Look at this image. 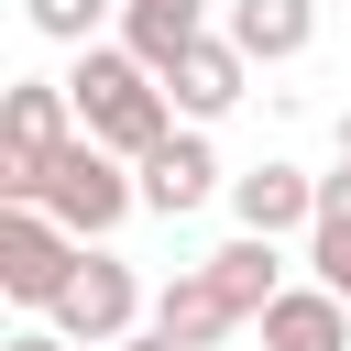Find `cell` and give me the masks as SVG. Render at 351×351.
I'll use <instances>...</instances> for the list:
<instances>
[{
    "label": "cell",
    "instance_id": "cell-1",
    "mask_svg": "<svg viewBox=\"0 0 351 351\" xmlns=\"http://www.w3.org/2000/svg\"><path fill=\"white\" fill-rule=\"evenodd\" d=\"M66 99H77V132L99 143V154H121V165H154L186 121H176V99H165V77L132 55V44H88L77 66H66Z\"/></svg>",
    "mask_w": 351,
    "mask_h": 351
},
{
    "label": "cell",
    "instance_id": "cell-2",
    "mask_svg": "<svg viewBox=\"0 0 351 351\" xmlns=\"http://www.w3.org/2000/svg\"><path fill=\"white\" fill-rule=\"evenodd\" d=\"M33 208H44L55 230H77V241L99 252V241H110V230H121V219L143 208V176H132L121 154H99V143L77 132V143H66L55 165H44V186H33Z\"/></svg>",
    "mask_w": 351,
    "mask_h": 351
},
{
    "label": "cell",
    "instance_id": "cell-3",
    "mask_svg": "<svg viewBox=\"0 0 351 351\" xmlns=\"http://www.w3.org/2000/svg\"><path fill=\"white\" fill-rule=\"evenodd\" d=\"M66 143H77L66 77H11V88H0V208H33L44 165H55Z\"/></svg>",
    "mask_w": 351,
    "mask_h": 351
},
{
    "label": "cell",
    "instance_id": "cell-4",
    "mask_svg": "<svg viewBox=\"0 0 351 351\" xmlns=\"http://www.w3.org/2000/svg\"><path fill=\"white\" fill-rule=\"evenodd\" d=\"M77 263H88V241L77 230H55L44 208H0V296L11 307H66V285H77Z\"/></svg>",
    "mask_w": 351,
    "mask_h": 351
},
{
    "label": "cell",
    "instance_id": "cell-5",
    "mask_svg": "<svg viewBox=\"0 0 351 351\" xmlns=\"http://www.w3.org/2000/svg\"><path fill=\"white\" fill-rule=\"evenodd\" d=\"M143 318H154L143 274H132L121 252H88V263H77V285H66V307H55L44 329H55V340H88V351H121Z\"/></svg>",
    "mask_w": 351,
    "mask_h": 351
},
{
    "label": "cell",
    "instance_id": "cell-6",
    "mask_svg": "<svg viewBox=\"0 0 351 351\" xmlns=\"http://www.w3.org/2000/svg\"><path fill=\"white\" fill-rule=\"evenodd\" d=\"M230 219L252 230V241H285V230H318V176L307 165H252V176H230Z\"/></svg>",
    "mask_w": 351,
    "mask_h": 351
},
{
    "label": "cell",
    "instance_id": "cell-7",
    "mask_svg": "<svg viewBox=\"0 0 351 351\" xmlns=\"http://www.w3.org/2000/svg\"><path fill=\"white\" fill-rule=\"evenodd\" d=\"M241 88H252V55H241L230 33H208V44H186V66L165 77V99H176V121H186V132H208L219 110H241Z\"/></svg>",
    "mask_w": 351,
    "mask_h": 351
},
{
    "label": "cell",
    "instance_id": "cell-8",
    "mask_svg": "<svg viewBox=\"0 0 351 351\" xmlns=\"http://www.w3.org/2000/svg\"><path fill=\"white\" fill-rule=\"evenodd\" d=\"M143 176V208L154 219H186V208H208V197H230V176H219V154H208V132H176L154 165H132Z\"/></svg>",
    "mask_w": 351,
    "mask_h": 351
},
{
    "label": "cell",
    "instance_id": "cell-9",
    "mask_svg": "<svg viewBox=\"0 0 351 351\" xmlns=\"http://www.w3.org/2000/svg\"><path fill=\"white\" fill-rule=\"evenodd\" d=\"M219 0H121V44L154 66V77H176L186 66V44H208L219 22H208Z\"/></svg>",
    "mask_w": 351,
    "mask_h": 351
},
{
    "label": "cell",
    "instance_id": "cell-10",
    "mask_svg": "<svg viewBox=\"0 0 351 351\" xmlns=\"http://www.w3.org/2000/svg\"><path fill=\"white\" fill-rule=\"evenodd\" d=\"M197 274L219 285V307H230L241 329H263V307L285 296V263H274V241H252V230H230V241H219V252H208Z\"/></svg>",
    "mask_w": 351,
    "mask_h": 351
},
{
    "label": "cell",
    "instance_id": "cell-11",
    "mask_svg": "<svg viewBox=\"0 0 351 351\" xmlns=\"http://www.w3.org/2000/svg\"><path fill=\"white\" fill-rule=\"evenodd\" d=\"M252 66H296L307 44H318V0H230V22H219Z\"/></svg>",
    "mask_w": 351,
    "mask_h": 351
},
{
    "label": "cell",
    "instance_id": "cell-12",
    "mask_svg": "<svg viewBox=\"0 0 351 351\" xmlns=\"http://www.w3.org/2000/svg\"><path fill=\"white\" fill-rule=\"evenodd\" d=\"M154 329H165L176 351H219V340H230L241 318H230V307H219V285H208V274L186 263V274H165V285H154Z\"/></svg>",
    "mask_w": 351,
    "mask_h": 351
},
{
    "label": "cell",
    "instance_id": "cell-13",
    "mask_svg": "<svg viewBox=\"0 0 351 351\" xmlns=\"http://www.w3.org/2000/svg\"><path fill=\"white\" fill-rule=\"evenodd\" d=\"M263 351H351V307L329 285H285L263 307Z\"/></svg>",
    "mask_w": 351,
    "mask_h": 351
},
{
    "label": "cell",
    "instance_id": "cell-14",
    "mask_svg": "<svg viewBox=\"0 0 351 351\" xmlns=\"http://www.w3.org/2000/svg\"><path fill=\"white\" fill-rule=\"evenodd\" d=\"M22 22H33L44 44H66V55H88L99 22H121V0H22Z\"/></svg>",
    "mask_w": 351,
    "mask_h": 351
},
{
    "label": "cell",
    "instance_id": "cell-15",
    "mask_svg": "<svg viewBox=\"0 0 351 351\" xmlns=\"http://www.w3.org/2000/svg\"><path fill=\"white\" fill-rule=\"evenodd\" d=\"M307 285H329V296L351 307V230H340V219H318V230H307Z\"/></svg>",
    "mask_w": 351,
    "mask_h": 351
},
{
    "label": "cell",
    "instance_id": "cell-16",
    "mask_svg": "<svg viewBox=\"0 0 351 351\" xmlns=\"http://www.w3.org/2000/svg\"><path fill=\"white\" fill-rule=\"evenodd\" d=\"M318 219H340V230H351V165H329V176H318Z\"/></svg>",
    "mask_w": 351,
    "mask_h": 351
},
{
    "label": "cell",
    "instance_id": "cell-17",
    "mask_svg": "<svg viewBox=\"0 0 351 351\" xmlns=\"http://www.w3.org/2000/svg\"><path fill=\"white\" fill-rule=\"evenodd\" d=\"M0 351H77V340H55V329H22V340H0Z\"/></svg>",
    "mask_w": 351,
    "mask_h": 351
},
{
    "label": "cell",
    "instance_id": "cell-18",
    "mask_svg": "<svg viewBox=\"0 0 351 351\" xmlns=\"http://www.w3.org/2000/svg\"><path fill=\"white\" fill-rule=\"evenodd\" d=\"M121 351H176V340H165V329H154V318H143V329H132V340H121Z\"/></svg>",
    "mask_w": 351,
    "mask_h": 351
},
{
    "label": "cell",
    "instance_id": "cell-19",
    "mask_svg": "<svg viewBox=\"0 0 351 351\" xmlns=\"http://www.w3.org/2000/svg\"><path fill=\"white\" fill-rule=\"evenodd\" d=\"M340 165H351V110H340Z\"/></svg>",
    "mask_w": 351,
    "mask_h": 351
}]
</instances>
